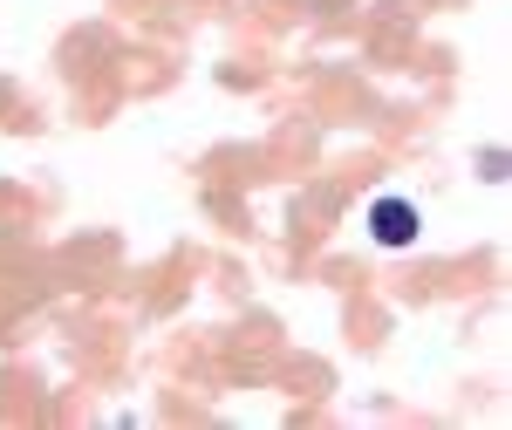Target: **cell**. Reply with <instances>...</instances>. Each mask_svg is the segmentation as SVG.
Returning <instances> with one entry per match:
<instances>
[{
	"label": "cell",
	"instance_id": "cell-1",
	"mask_svg": "<svg viewBox=\"0 0 512 430\" xmlns=\"http://www.w3.org/2000/svg\"><path fill=\"white\" fill-rule=\"evenodd\" d=\"M369 233H376V246H417V205L410 198H376Z\"/></svg>",
	"mask_w": 512,
	"mask_h": 430
}]
</instances>
